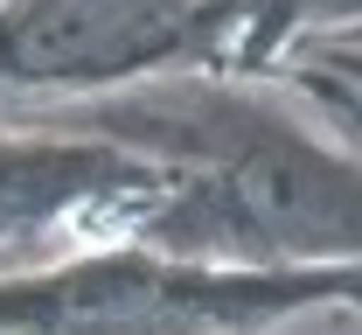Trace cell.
Here are the masks:
<instances>
[{"instance_id":"6da1fadb","label":"cell","mask_w":362,"mask_h":335,"mask_svg":"<svg viewBox=\"0 0 362 335\" xmlns=\"http://www.w3.org/2000/svg\"><path fill=\"white\" fill-rule=\"evenodd\" d=\"M230 203L251 231L300 251H349L362 244V182L320 168L307 154H251L230 168Z\"/></svg>"},{"instance_id":"7a4b0ae2","label":"cell","mask_w":362,"mask_h":335,"mask_svg":"<svg viewBox=\"0 0 362 335\" xmlns=\"http://www.w3.org/2000/svg\"><path fill=\"white\" fill-rule=\"evenodd\" d=\"M160 35L168 21L153 0H42L14 28V56L21 70H119Z\"/></svg>"},{"instance_id":"3957f363","label":"cell","mask_w":362,"mask_h":335,"mask_svg":"<svg viewBox=\"0 0 362 335\" xmlns=\"http://www.w3.org/2000/svg\"><path fill=\"white\" fill-rule=\"evenodd\" d=\"M314 7H327V0H314Z\"/></svg>"}]
</instances>
